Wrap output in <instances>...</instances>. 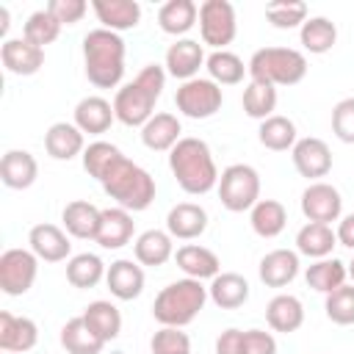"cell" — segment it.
Here are the masks:
<instances>
[{"label": "cell", "instance_id": "1", "mask_svg": "<svg viewBox=\"0 0 354 354\" xmlns=\"http://www.w3.org/2000/svg\"><path fill=\"white\" fill-rule=\"evenodd\" d=\"M166 66L147 64L130 83L119 86L113 94V113L116 122L124 127H144L155 116V102L166 88Z\"/></svg>", "mask_w": 354, "mask_h": 354}, {"label": "cell", "instance_id": "2", "mask_svg": "<svg viewBox=\"0 0 354 354\" xmlns=\"http://www.w3.org/2000/svg\"><path fill=\"white\" fill-rule=\"evenodd\" d=\"M169 169L177 185L191 196H205L218 185V169L207 141L196 136H183L169 152Z\"/></svg>", "mask_w": 354, "mask_h": 354}, {"label": "cell", "instance_id": "3", "mask_svg": "<svg viewBox=\"0 0 354 354\" xmlns=\"http://www.w3.org/2000/svg\"><path fill=\"white\" fill-rule=\"evenodd\" d=\"M124 39L113 30L94 28L83 36L86 77L97 88H116L124 77Z\"/></svg>", "mask_w": 354, "mask_h": 354}, {"label": "cell", "instance_id": "4", "mask_svg": "<svg viewBox=\"0 0 354 354\" xmlns=\"http://www.w3.org/2000/svg\"><path fill=\"white\" fill-rule=\"evenodd\" d=\"M102 191L116 202V207H124L130 213H141L147 210L152 202H155V177L138 166L136 160H130L127 155H122L111 169L108 174L102 177Z\"/></svg>", "mask_w": 354, "mask_h": 354}, {"label": "cell", "instance_id": "5", "mask_svg": "<svg viewBox=\"0 0 354 354\" xmlns=\"http://www.w3.org/2000/svg\"><path fill=\"white\" fill-rule=\"evenodd\" d=\"M207 304V288L199 279L183 277L160 288V293L152 301V318L160 326H188Z\"/></svg>", "mask_w": 354, "mask_h": 354}, {"label": "cell", "instance_id": "6", "mask_svg": "<svg viewBox=\"0 0 354 354\" xmlns=\"http://www.w3.org/2000/svg\"><path fill=\"white\" fill-rule=\"evenodd\" d=\"M249 77L268 86H296L307 77V55L293 47H260L249 58Z\"/></svg>", "mask_w": 354, "mask_h": 354}, {"label": "cell", "instance_id": "7", "mask_svg": "<svg viewBox=\"0 0 354 354\" xmlns=\"http://www.w3.org/2000/svg\"><path fill=\"white\" fill-rule=\"evenodd\" d=\"M216 191H218L224 210H230V213L252 210L260 202V174L249 163H230L218 174Z\"/></svg>", "mask_w": 354, "mask_h": 354}, {"label": "cell", "instance_id": "8", "mask_svg": "<svg viewBox=\"0 0 354 354\" xmlns=\"http://www.w3.org/2000/svg\"><path fill=\"white\" fill-rule=\"evenodd\" d=\"M221 102H224V91L210 77L185 80L174 91V105L188 119H210L221 111Z\"/></svg>", "mask_w": 354, "mask_h": 354}, {"label": "cell", "instance_id": "9", "mask_svg": "<svg viewBox=\"0 0 354 354\" xmlns=\"http://www.w3.org/2000/svg\"><path fill=\"white\" fill-rule=\"evenodd\" d=\"M238 33L235 6L230 0H205L199 3V36L202 44L213 50H227Z\"/></svg>", "mask_w": 354, "mask_h": 354}, {"label": "cell", "instance_id": "10", "mask_svg": "<svg viewBox=\"0 0 354 354\" xmlns=\"http://www.w3.org/2000/svg\"><path fill=\"white\" fill-rule=\"evenodd\" d=\"M39 274V257L30 249H6L0 254V290L6 296H22L33 288Z\"/></svg>", "mask_w": 354, "mask_h": 354}, {"label": "cell", "instance_id": "11", "mask_svg": "<svg viewBox=\"0 0 354 354\" xmlns=\"http://www.w3.org/2000/svg\"><path fill=\"white\" fill-rule=\"evenodd\" d=\"M301 213L307 221H315V224H332V221H340L343 216V196L335 185L318 180V183H310L304 191H301Z\"/></svg>", "mask_w": 354, "mask_h": 354}, {"label": "cell", "instance_id": "12", "mask_svg": "<svg viewBox=\"0 0 354 354\" xmlns=\"http://www.w3.org/2000/svg\"><path fill=\"white\" fill-rule=\"evenodd\" d=\"M290 160H293V169L313 183H318L332 171V149L324 138H315V136L299 138L296 147L290 149Z\"/></svg>", "mask_w": 354, "mask_h": 354}, {"label": "cell", "instance_id": "13", "mask_svg": "<svg viewBox=\"0 0 354 354\" xmlns=\"http://www.w3.org/2000/svg\"><path fill=\"white\" fill-rule=\"evenodd\" d=\"M205 61H207L205 47L196 39H177L174 44H169L163 66H166V75L185 83V80L199 77V69L205 66Z\"/></svg>", "mask_w": 354, "mask_h": 354}, {"label": "cell", "instance_id": "14", "mask_svg": "<svg viewBox=\"0 0 354 354\" xmlns=\"http://www.w3.org/2000/svg\"><path fill=\"white\" fill-rule=\"evenodd\" d=\"M28 249L44 260V263H61L69 260L72 254V243H69V232L61 230L58 224H36L28 232Z\"/></svg>", "mask_w": 354, "mask_h": 354}, {"label": "cell", "instance_id": "15", "mask_svg": "<svg viewBox=\"0 0 354 354\" xmlns=\"http://www.w3.org/2000/svg\"><path fill=\"white\" fill-rule=\"evenodd\" d=\"M39 343V326L28 315H14L8 310L0 313V351L25 354Z\"/></svg>", "mask_w": 354, "mask_h": 354}, {"label": "cell", "instance_id": "16", "mask_svg": "<svg viewBox=\"0 0 354 354\" xmlns=\"http://www.w3.org/2000/svg\"><path fill=\"white\" fill-rule=\"evenodd\" d=\"M0 61H3L6 72L30 77L44 66V50L30 44L28 39H6L0 44Z\"/></svg>", "mask_w": 354, "mask_h": 354}, {"label": "cell", "instance_id": "17", "mask_svg": "<svg viewBox=\"0 0 354 354\" xmlns=\"http://www.w3.org/2000/svg\"><path fill=\"white\" fill-rule=\"evenodd\" d=\"M105 285L111 290L113 299L119 301H133L141 296L144 290V266L136 263V260H113L108 266V274H105Z\"/></svg>", "mask_w": 354, "mask_h": 354}, {"label": "cell", "instance_id": "18", "mask_svg": "<svg viewBox=\"0 0 354 354\" xmlns=\"http://www.w3.org/2000/svg\"><path fill=\"white\" fill-rule=\"evenodd\" d=\"M72 122L80 127L83 136H86V133H88V136H102V133H108L111 124L116 122L113 102H108L105 97L88 94V97H83V100L75 105Z\"/></svg>", "mask_w": 354, "mask_h": 354}, {"label": "cell", "instance_id": "19", "mask_svg": "<svg viewBox=\"0 0 354 354\" xmlns=\"http://www.w3.org/2000/svg\"><path fill=\"white\" fill-rule=\"evenodd\" d=\"M207 230V210L196 202H177L166 213V232L177 241H194Z\"/></svg>", "mask_w": 354, "mask_h": 354}, {"label": "cell", "instance_id": "20", "mask_svg": "<svg viewBox=\"0 0 354 354\" xmlns=\"http://www.w3.org/2000/svg\"><path fill=\"white\" fill-rule=\"evenodd\" d=\"M174 263H177V268H180L185 277L199 279V282L213 279V277L221 274V260H218V254H216L213 249H207V246H199V243H185V246H180V249L174 252Z\"/></svg>", "mask_w": 354, "mask_h": 354}, {"label": "cell", "instance_id": "21", "mask_svg": "<svg viewBox=\"0 0 354 354\" xmlns=\"http://www.w3.org/2000/svg\"><path fill=\"white\" fill-rule=\"evenodd\" d=\"M299 268H301L299 252H293V249H271L260 260L257 274H260V282L266 288H285L299 277Z\"/></svg>", "mask_w": 354, "mask_h": 354}, {"label": "cell", "instance_id": "22", "mask_svg": "<svg viewBox=\"0 0 354 354\" xmlns=\"http://www.w3.org/2000/svg\"><path fill=\"white\" fill-rule=\"evenodd\" d=\"M91 11L102 22V28L113 33L133 30L141 22V3L136 0H91Z\"/></svg>", "mask_w": 354, "mask_h": 354}, {"label": "cell", "instance_id": "23", "mask_svg": "<svg viewBox=\"0 0 354 354\" xmlns=\"http://www.w3.org/2000/svg\"><path fill=\"white\" fill-rule=\"evenodd\" d=\"M39 163L28 149H8L0 160V180L11 191H25L36 183Z\"/></svg>", "mask_w": 354, "mask_h": 354}, {"label": "cell", "instance_id": "24", "mask_svg": "<svg viewBox=\"0 0 354 354\" xmlns=\"http://www.w3.org/2000/svg\"><path fill=\"white\" fill-rule=\"evenodd\" d=\"M100 218H102V210L86 199H72L66 202V207L61 210V221H64V230L72 235V238H80V241H94L97 232H100Z\"/></svg>", "mask_w": 354, "mask_h": 354}, {"label": "cell", "instance_id": "25", "mask_svg": "<svg viewBox=\"0 0 354 354\" xmlns=\"http://www.w3.org/2000/svg\"><path fill=\"white\" fill-rule=\"evenodd\" d=\"M136 232V221L133 213L124 207H105L102 218H100V232H97V243L102 249H122L133 241Z\"/></svg>", "mask_w": 354, "mask_h": 354}, {"label": "cell", "instance_id": "26", "mask_svg": "<svg viewBox=\"0 0 354 354\" xmlns=\"http://www.w3.org/2000/svg\"><path fill=\"white\" fill-rule=\"evenodd\" d=\"M180 133H183L180 119L169 111H160L141 127V144L152 152H171L177 147V141L183 138Z\"/></svg>", "mask_w": 354, "mask_h": 354}, {"label": "cell", "instance_id": "27", "mask_svg": "<svg viewBox=\"0 0 354 354\" xmlns=\"http://www.w3.org/2000/svg\"><path fill=\"white\" fill-rule=\"evenodd\" d=\"M44 149L53 160H72V158L83 155L86 141L75 122H55L44 133Z\"/></svg>", "mask_w": 354, "mask_h": 354}, {"label": "cell", "instance_id": "28", "mask_svg": "<svg viewBox=\"0 0 354 354\" xmlns=\"http://www.w3.org/2000/svg\"><path fill=\"white\" fill-rule=\"evenodd\" d=\"M133 254H136V263L147 268H158L174 257V238L166 230H144L133 241Z\"/></svg>", "mask_w": 354, "mask_h": 354}, {"label": "cell", "instance_id": "29", "mask_svg": "<svg viewBox=\"0 0 354 354\" xmlns=\"http://www.w3.org/2000/svg\"><path fill=\"white\" fill-rule=\"evenodd\" d=\"M207 299L218 310H238L249 301V282L235 271H221L207 285Z\"/></svg>", "mask_w": 354, "mask_h": 354}, {"label": "cell", "instance_id": "30", "mask_svg": "<svg viewBox=\"0 0 354 354\" xmlns=\"http://www.w3.org/2000/svg\"><path fill=\"white\" fill-rule=\"evenodd\" d=\"M266 321L274 332L290 335V332L301 329V324H304V304L290 293H277L266 304Z\"/></svg>", "mask_w": 354, "mask_h": 354}, {"label": "cell", "instance_id": "31", "mask_svg": "<svg viewBox=\"0 0 354 354\" xmlns=\"http://www.w3.org/2000/svg\"><path fill=\"white\" fill-rule=\"evenodd\" d=\"M337 246V235L332 230V224H315L307 221L299 232H296V252L310 257V260H324L332 257V249Z\"/></svg>", "mask_w": 354, "mask_h": 354}, {"label": "cell", "instance_id": "32", "mask_svg": "<svg viewBox=\"0 0 354 354\" xmlns=\"http://www.w3.org/2000/svg\"><path fill=\"white\" fill-rule=\"evenodd\" d=\"M199 22V6L194 0H166L158 8V28L169 36H185Z\"/></svg>", "mask_w": 354, "mask_h": 354}, {"label": "cell", "instance_id": "33", "mask_svg": "<svg viewBox=\"0 0 354 354\" xmlns=\"http://www.w3.org/2000/svg\"><path fill=\"white\" fill-rule=\"evenodd\" d=\"M105 274H108V266L94 252H80L66 260V282L72 288H80V290L97 288L105 279Z\"/></svg>", "mask_w": 354, "mask_h": 354}, {"label": "cell", "instance_id": "34", "mask_svg": "<svg viewBox=\"0 0 354 354\" xmlns=\"http://www.w3.org/2000/svg\"><path fill=\"white\" fill-rule=\"evenodd\" d=\"M61 346L66 348V354H100L105 348V340L86 324L83 315H75L61 326Z\"/></svg>", "mask_w": 354, "mask_h": 354}, {"label": "cell", "instance_id": "35", "mask_svg": "<svg viewBox=\"0 0 354 354\" xmlns=\"http://www.w3.org/2000/svg\"><path fill=\"white\" fill-rule=\"evenodd\" d=\"M304 279H307V288L318 290V293H332L337 290L340 285H346L348 279V266L337 257H324V260H315L307 266L304 271Z\"/></svg>", "mask_w": 354, "mask_h": 354}, {"label": "cell", "instance_id": "36", "mask_svg": "<svg viewBox=\"0 0 354 354\" xmlns=\"http://www.w3.org/2000/svg\"><path fill=\"white\" fill-rule=\"evenodd\" d=\"M257 141L266 149H271V152H288V149H293L296 141H299L293 119H288L282 113H274V116L263 119L260 127H257Z\"/></svg>", "mask_w": 354, "mask_h": 354}, {"label": "cell", "instance_id": "37", "mask_svg": "<svg viewBox=\"0 0 354 354\" xmlns=\"http://www.w3.org/2000/svg\"><path fill=\"white\" fill-rule=\"evenodd\" d=\"M205 69H207V77L218 86H238L243 75H249V66L232 50H213L205 61Z\"/></svg>", "mask_w": 354, "mask_h": 354}, {"label": "cell", "instance_id": "38", "mask_svg": "<svg viewBox=\"0 0 354 354\" xmlns=\"http://www.w3.org/2000/svg\"><path fill=\"white\" fill-rule=\"evenodd\" d=\"M249 224L260 238H277L288 224V210L279 199H260L249 210Z\"/></svg>", "mask_w": 354, "mask_h": 354}, {"label": "cell", "instance_id": "39", "mask_svg": "<svg viewBox=\"0 0 354 354\" xmlns=\"http://www.w3.org/2000/svg\"><path fill=\"white\" fill-rule=\"evenodd\" d=\"M299 41L307 53L324 55L337 44V28L329 17H307V22L299 28Z\"/></svg>", "mask_w": 354, "mask_h": 354}, {"label": "cell", "instance_id": "40", "mask_svg": "<svg viewBox=\"0 0 354 354\" xmlns=\"http://www.w3.org/2000/svg\"><path fill=\"white\" fill-rule=\"evenodd\" d=\"M83 318H86V324H88L105 343L116 340L119 332H122V313H119V307H116L113 301H105V299L91 301V304L83 310Z\"/></svg>", "mask_w": 354, "mask_h": 354}, {"label": "cell", "instance_id": "41", "mask_svg": "<svg viewBox=\"0 0 354 354\" xmlns=\"http://www.w3.org/2000/svg\"><path fill=\"white\" fill-rule=\"evenodd\" d=\"M241 105H243V113H246L249 119L263 122V119L274 116V111H277V88L268 86V83L249 80V86L243 88Z\"/></svg>", "mask_w": 354, "mask_h": 354}, {"label": "cell", "instance_id": "42", "mask_svg": "<svg viewBox=\"0 0 354 354\" xmlns=\"http://www.w3.org/2000/svg\"><path fill=\"white\" fill-rule=\"evenodd\" d=\"M119 158H122V149H119L116 144H111V141H91V144L83 149V155H80L86 174L94 177L97 183H102V177L108 174V169H111Z\"/></svg>", "mask_w": 354, "mask_h": 354}, {"label": "cell", "instance_id": "43", "mask_svg": "<svg viewBox=\"0 0 354 354\" xmlns=\"http://www.w3.org/2000/svg\"><path fill=\"white\" fill-rule=\"evenodd\" d=\"M61 22L47 11V8H39V11H33L28 19H25V25H22V39H28L30 44H36V47H47V44H53L58 36H61Z\"/></svg>", "mask_w": 354, "mask_h": 354}, {"label": "cell", "instance_id": "44", "mask_svg": "<svg viewBox=\"0 0 354 354\" xmlns=\"http://www.w3.org/2000/svg\"><path fill=\"white\" fill-rule=\"evenodd\" d=\"M266 19L279 30H293L307 22V3L301 0H279L266 6Z\"/></svg>", "mask_w": 354, "mask_h": 354}, {"label": "cell", "instance_id": "45", "mask_svg": "<svg viewBox=\"0 0 354 354\" xmlns=\"http://www.w3.org/2000/svg\"><path fill=\"white\" fill-rule=\"evenodd\" d=\"M324 313L332 324L337 326H351L354 324V285H340L337 290L326 293Z\"/></svg>", "mask_w": 354, "mask_h": 354}, {"label": "cell", "instance_id": "46", "mask_svg": "<svg viewBox=\"0 0 354 354\" xmlns=\"http://www.w3.org/2000/svg\"><path fill=\"white\" fill-rule=\"evenodd\" d=\"M149 348L152 354H191V337L177 326H160L152 335Z\"/></svg>", "mask_w": 354, "mask_h": 354}, {"label": "cell", "instance_id": "47", "mask_svg": "<svg viewBox=\"0 0 354 354\" xmlns=\"http://www.w3.org/2000/svg\"><path fill=\"white\" fill-rule=\"evenodd\" d=\"M332 133L343 144H354V97H343L332 108Z\"/></svg>", "mask_w": 354, "mask_h": 354}, {"label": "cell", "instance_id": "48", "mask_svg": "<svg viewBox=\"0 0 354 354\" xmlns=\"http://www.w3.org/2000/svg\"><path fill=\"white\" fill-rule=\"evenodd\" d=\"M44 8H47L61 25H75V22H80V19L86 17L88 3H86V0H50Z\"/></svg>", "mask_w": 354, "mask_h": 354}, {"label": "cell", "instance_id": "49", "mask_svg": "<svg viewBox=\"0 0 354 354\" xmlns=\"http://www.w3.org/2000/svg\"><path fill=\"white\" fill-rule=\"evenodd\" d=\"M243 354H277V337L266 329H246Z\"/></svg>", "mask_w": 354, "mask_h": 354}, {"label": "cell", "instance_id": "50", "mask_svg": "<svg viewBox=\"0 0 354 354\" xmlns=\"http://www.w3.org/2000/svg\"><path fill=\"white\" fill-rule=\"evenodd\" d=\"M216 354H243V332L230 326L216 337Z\"/></svg>", "mask_w": 354, "mask_h": 354}, {"label": "cell", "instance_id": "51", "mask_svg": "<svg viewBox=\"0 0 354 354\" xmlns=\"http://www.w3.org/2000/svg\"><path fill=\"white\" fill-rule=\"evenodd\" d=\"M335 235H337V246H346V249L354 252V213L340 216V221L335 227Z\"/></svg>", "mask_w": 354, "mask_h": 354}, {"label": "cell", "instance_id": "52", "mask_svg": "<svg viewBox=\"0 0 354 354\" xmlns=\"http://www.w3.org/2000/svg\"><path fill=\"white\" fill-rule=\"evenodd\" d=\"M8 8L6 6H0V36H3V41H6V33H8Z\"/></svg>", "mask_w": 354, "mask_h": 354}, {"label": "cell", "instance_id": "53", "mask_svg": "<svg viewBox=\"0 0 354 354\" xmlns=\"http://www.w3.org/2000/svg\"><path fill=\"white\" fill-rule=\"evenodd\" d=\"M348 266V279H351V285H354V257H351V263H346Z\"/></svg>", "mask_w": 354, "mask_h": 354}, {"label": "cell", "instance_id": "54", "mask_svg": "<svg viewBox=\"0 0 354 354\" xmlns=\"http://www.w3.org/2000/svg\"><path fill=\"white\" fill-rule=\"evenodd\" d=\"M3 354H11V351H3Z\"/></svg>", "mask_w": 354, "mask_h": 354}]
</instances>
